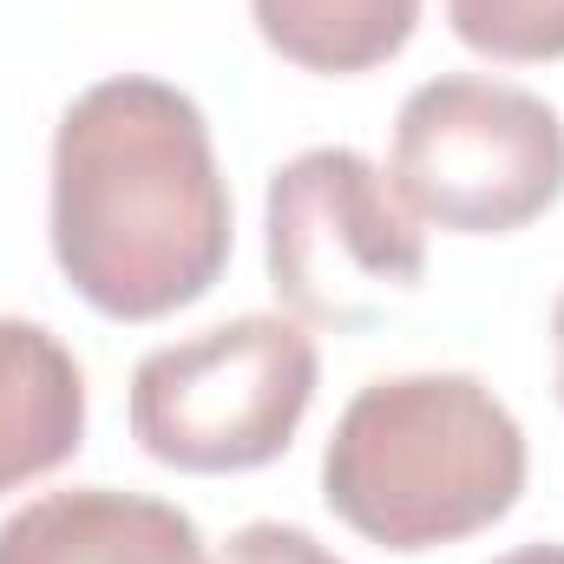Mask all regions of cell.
Listing matches in <instances>:
<instances>
[{"instance_id":"277c9868","label":"cell","mask_w":564,"mask_h":564,"mask_svg":"<svg viewBox=\"0 0 564 564\" xmlns=\"http://www.w3.org/2000/svg\"><path fill=\"white\" fill-rule=\"evenodd\" d=\"M270 289L295 322L355 335L426 282V230L394 177L348 144L289 158L263 197Z\"/></svg>"},{"instance_id":"9c48e42d","label":"cell","mask_w":564,"mask_h":564,"mask_svg":"<svg viewBox=\"0 0 564 564\" xmlns=\"http://www.w3.org/2000/svg\"><path fill=\"white\" fill-rule=\"evenodd\" d=\"M453 33L506 66L564 59V0H446Z\"/></svg>"},{"instance_id":"7a4b0ae2","label":"cell","mask_w":564,"mask_h":564,"mask_svg":"<svg viewBox=\"0 0 564 564\" xmlns=\"http://www.w3.org/2000/svg\"><path fill=\"white\" fill-rule=\"evenodd\" d=\"M525 492V433L479 375L368 381L322 453L328 512L381 552H433L499 525Z\"/></svg>"},{"instance_id":"30bf717a","label":"cell","mask_w":564,"mask_h":564,"mask_svg":"<svg viewBox=\"0 0 564 564\" xmlns=\"http://www.w3.org/2000/svg\"><path fill=\"white\" fill-rule=\"evenodd\" d=\"M217 564H341L322 539H308L302 525H276V519H257L243 532H230V545L217 552Z\"/></svg>"},{"instance_id":"ba28073f","label":"cell","mask_w":564,"mask_h":564,"mask_svg":"<svg viewBox=\"0 0 564 564\" xmlns=\"http://www.w3.org/2000/svg\"><path fill=\"white\" fill-rule=\"evenodd\" d=\"M250 13L289 66L335 79L388 66L421 26V0H250Z\"/></svg>"},{"instance_id":"8992f818","label":"cell","mask_w":564,"mask_h":564,"mask_svg":"<svg viewBox=\"0 0 564 564\" xmlns=\"http://www.w3.org/2000/svg\"><path fill=\"white\" fill-rule=\"evenodd\" d=\"M0 564H204V539L164 499L73 486L0 519Z\"/></svg>"},{"instance_id":"5b68a950","label":"cell","mask_w":564,"mask_h":564,"mask_svg":"<svg viewBox=\"0 0 564 564\" xmlns=\"http://www.w3.org/2000/svg\"><path fill=\"white\" fill-rule=\"evenodd\" d=\"M388 171L421 224L506 237L564 197V126L525 86L446 73L408 93Z\"/></svg>"},{"instance_id":"7c38bea8","label":"cell","mask_w":564,"mask_h":564,"mask_svg":"<svg viewBox=\"0 0 564 564\" xmlns=\"http://www.w3.org/2000/svg\"><path fill=\"white\" fill-rule=\"evenodd\" d=\"M552 348H558V401H564V295H558V308H552Z\"/></svg>"},{"instance_id":"3957f363","label":"cell","mask_w":564,"mask_h":564,"mask_svg":"<svg viewBox=\"0 0 564 564\" xmlns=\"http://www.w3.org/2000/svg\"><path fill=\"white\" fill-rule=\"evenodd\" d=\"M315 375V335L295 315H237L144 355L132 375V433L177 473H257L289 453Z\"/></svg>"},{"instance_id":"52a82bcc","label":"cell","mask_w":564,"mask_h":564,"mask_svg":"<svg viewBox=\"0 0 564 564\" xmlns=\"http://www.w3.org/2000/svg\"><path fill=\"white\" fill-rule=\"evenodd\" d=\"M86 375L73 348L20 315H0V492L46 479L79 453Z\"/></svg>"},{"instance_id":"8fae6325","label":"cell","mask_w":564,"mask_h":564,"mask_svg":"<svg viewBox=\"0 0 564 564\" xmlns=\"http://www.w3.org/2000/svg\"><path fill=\"white\" fill-rule=\"evenodd\" d=\"M492 564H564V545H519V552H506Z\"/></svg>"},{"instance_id":"6da1fadb","label":"cell","mask_w":564,"mask_h":564,"mask_svg":"<svg viewBox=\"0 0 564 564\" xmlns=\"http://www.w3.org/2000/svg\"><path fill=\"white\" fill-rule=\"evenodd\" d=\"M53 257L112 322H158L230 263V191L191 93L119 73L53 132Z\"/></svg>"}]
</instances>
